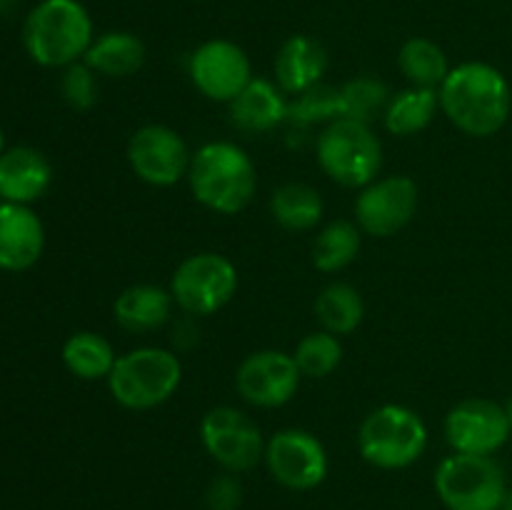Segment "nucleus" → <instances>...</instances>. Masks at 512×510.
<instances>
[{
    "mask_svg": "<svg viewBox=\"0 0 512 510\" xmlns=\"http://www.w3.org/2000/svg\"><path fill=\"white\" fill-rule=\"evenodd\" d=\"M440 113L468 138H493L512 113V88L503 70L483 60L450 68L438 88Z\"/></svg>",
    "mask_w": 512,
    "mask_h": 510,
    "instance_id": "obj_1",
    "label": "nucleus"
},
{
    "mask_svg": "<svg viewBox=\"0 0 512 510\" xmlns=\"http://www.w3.org/2000/svg\"><path fill=\"white\" fill-rule=\"evenodd\" d=\"M185 180L193 198L218 215L243 213L258 193V168L233 140H210L193 150Z\"/></svg>",
    "mask_w": 512,
    "mask_h": 510,
    "instance_id": "obj_2",
    "label": "nucleus"
},
{
    "mask_svg": "<svg viewBox=\"0 0 512 510\" xmlns=\"http://www.w3.org/2000/svg\"><path fill=\"white\" fill-rule=\"evenodd\" d=\"M93 40V18L80 0H40L23 23L25 53L40 68L80 63Z\"/></svg>",
    "mask_w": 512,
    "mask_h": 510,
    "instance_id": "obj_3",
    "label": "nucleus"
},
{
    "mask_svg": "<svg viewBox=\"0 0 512 510\" xmlns=\"http://www.w3.org/2000/svg\"><path fill=\"white\" fill-rule=\"evenodd\" d=\"M183 383L180 355L160 345H140L118 355L108 390L115 403L125 410L145 413L168 403Z\"/></svg>",
    "mask_w": 512,
    "mask_h": 510,
    "instance_id": "obj_4",
    "label": "nucleus"
},
{
    "mask_svg": "<svg viewBox=\"0 0 512 510\" xmlns=\"http://www.w3.org/2000/svg\"><path fill=\"white\" fill-rule=\"evenodd\" d=\"M428 425L418 410L385 403L370 410L358 428V453L378 470H405L428 450Z\"/></svg>",
    "mask_w": 512,
    "mask_h": 510,
    "instance_id": "obj_5",
    "label": "nucleus"
},
{
    "mask_svg": "<svg viewBox=\"0 0 512 510\" xmlns=\"http://www.w3.org/2000/svg\"><path fill=\"white\" fill-rule=\"evenodd\" d=\"M315 160L333 183L360 190L380 175L383 143L373 125L338 118L323 125L315 138Z\"/></svg>",
    "mask_w": 512,
    "mask_h": 510,
    "instance_id": "obj_6",
    "label": "nucleus"
},
{
    "mask_svg": "<svg viewBox=\"0 0 512 510\" xmlns=\"http://www.w3.org/2000/svg\"><path fill=\"white\" fill-rule=\"evenodd\" d=\"M240 275L233 260L223 253L200 250L178 263L170 275V295L175 308L188 318H208L220 313L238 295Z\"/></svg>",
    "mask_w": 512,
    "mask_h": 510,
    "instance_id": "obj_7",
    "label": "nucleus"
},
{
    "mask_svg": "<svg viewBox=\"0 0 512 510\" xmlns=\"http://www.w3.org/2000/svg\"><path fill=\"white\" fill-rule=\"evenodd\" d=\"M435 493L448 510H500L508 483L493 455L453 453L435 468Z\"/></svg>",
    "mask_w": 512,
    "mask_h": 510,
    "instance_id": "obj_8",
    "label": "nucleus"
},
{
    "mask_svg": "<svg viewBox=\"0 0 512 510\" xmlns=\"http://www.w3.org/2000/svg\"><path fill=\"white\" fill-rule=\"evenodd\" d=\"M205 453L225 473H250L265 458V435L258 420L235 405H215L205 410L198 425Z\"/></svg>",
    "mask_w": 512,
    "mask_h": 510,
    "instance_id": "obj_9",
    "label": "nucleus"
},
{
    "mask_svg": "<svg viewBox=\"0 0 512 510\" xmlns=\"http://www.w3.org/2000/svg\"><path fill=\"white\" fill-rule=\"evenodd\" d=\"M263 463L275 483L295 493H308L323 485L330 470L323 440L305 428L275 430L265 440Z\"/></svg>",
    "mask_w": 512,
    "mask_h": 510,
    "instance_id": "obj_10",
    "label": "nucleus"
},
{
    "mask_svg": "<svg viewBox=\"0 0 512 510\" xmlns=\"http://www.w3.org/2000/svg\"><path fill=\"white\" fill-rule=\"evenodd\" d=\"M193 150L183 135L163 123L140 125L125 145V160L140 183L150 188H173L188 178Z\"/></svg>",
    "mask_w": 512,
    "mask_h": 510,
    "instance_id": "obj_11",
    "label": "nucleus"
},
{
    "mask_svg": "<svg viewBox=\"0 0 512 510\" xmlns=\"http://www.w3.org/2000/svg\"><path fill=\"white\" fill-rule=\"evenodd\" d=\"M420 188L410 175H383L358 190L355 225L370 238H393L418 215Z\"/></svg>",
    "mask_w": 512,
    "mask_h": 510,
    "instance_id": "obj_12",
    "label": "nucleus"
},
{
    "mask_svg": "<svg viewBox=\"0 0 512 510\" xmlns=\"http://www.w3.org/2000/svg\"><path fill=\"white\" fill-rule=\"evenodd\" d=\"M188 75L193 88L210 103L230 105L245 85L255 78L253 63L238 43L228 38H213L200 43L190 53Z\"/></svg>",
    "mask_w": 512,
    "mask_h": 510,
    "instance_id": "obj_13",
    "label": "nucleus"
},
{
    "mask_svg": "<svg viewBox=\"0 0 512 510\" xmlns=\"http://www.w3.org/2000/svg\"><path fill=\"white\" fill-rule=\"evenodd\" d=\"M298 365L293 353L265 348L245 355L235 370V390L240 400L260 410H275L288 405L300 390Z\"/></svg>",
    "mask_w": 512,
    "mask_h": 510,
    "instance_id": "obj_14",
    "label": "nucleus"
},
{
    "mask_svg": "<svg viewBox=\"0 0 512 510\" xmlns=\"http://www.w3.org/2000/svg\"><path fill=\"white\" fill-rule=\"evenodd\" d=\"M443 433L453 453L495 455L510 440L512 430L505 405L490 398H465L448 410Z\"/></svg>",
    "mask_w": 512,
    "mask_h": 510,
    "instance_id": "obj_15",
    "label": "nucleus"
},
{
    "mask_svg": "<svg viewBox=\"0 0 512 510\" xmlns=\"http://www.w3.org/2000/svg\"><path fill=\"white\" fill-rule=\"evenodd\" d=\"M45 250V225L30 205L0 200V270L23 273Z\"/></svg>",
    "mask_w": 512,
    "mask_h": 510,
    "instance_id": "obj_16",
    "label": "nucleus"
},
{
    "mask_svg": "<svg viewBox=\"0 0 512 510\" xmlns=\"http://www.w3.org/2000/svg\"><path fill=\"white\" fill-rule=\"evenodd\" d=\"M328 50L313 35H290L273 60V80L290 98L308 93L323 83L328 73Z\"/></svg>",
    "mask_w": 512,
    "mask_h": 510,
    "instance_id": "obj_17",
    "label": "nucleus"
},
{
    "mask_svg": "<svg viewBox=\"0 0 512 510\" xmlns=\"http://www.w3.org/2000/svg\"><path fill=\"white\" fill-rule=\"evenodd\" d=\"M53 185V165L33 145H13L0 155V200L30 205Z\"/></svg>",
    "mask_w": 512,
    "mask_h": 510,
    "instance_id": "obj_18",
    "label": "nucleus"
},
{
    "mask_svg": "<svg viewBox=\"0 0 512 510\" xmlns=\"http://www.w3.org/2000/svg\"><path fill=\"white\" fill-rule=\"evenodd\" d=\"M290 100L275 80L253 78L243 93L228 105L230 123L250 135L270 133L288 120Z\"/></svg>",
    "mask_w": 512,
    "mask_h": 510,
    "instance_id": "obj_19",
    "label": "nucleus"
},
{
    "mask_svg": "<svg viewBox=\"0 0 512 510\" xmlns=\"http://www.w3.org/2000/svg\"><path fill=\"white\" fill-rule=\"evenodd\" d=\"M175 300L168 288L155 283H135L120 290L113 300V318L123 330L135 335L155 333L173 318Z\"/></svg>",
    "mask_w": 512,
    "mask_h": 510,
    "instance_id": "obj_20",
    "label": "nucleus"
},
{
    "mask_svg": "<svg viewBox=\"0 0 512 510\" xmlns=\"http://www.w3.org/2000/svg\"><path fill=\"white\" fill-rule=\"evenodd\" d=\"M83 60L103 78H130L145 65V43L130 30H108L95 35Z\"/></svg>",
    "mask_w": 512,
    "mask_h": 510,
    "instance_id": "obj_21",
    "label": "nucleus"
},
{
    "mask_svg": "<svg viewBox=\"0 0 512 510\" xmlns=\"http://www.w3.org/2000/svg\"><path fill=\"white\" fill-rule=\"evenodd\" d=\"M270 218L290 233H310L323 223L325 200L318 188L308 183H283L268 200Z\"/></svg>",
    "mask_w": 512,
    "mask_h": 510,
    "instance_id": "obj_22",
    "label": "nucleus"
},
{
    "mask_svg": "<svg viewBox=\"0 0 512 510\" xmlns=\"http://www.w3.org/2000/svg\"><path fill=\"white\" fill-rule=\"evenodd\" d=\"M438 113V90L408 85V88L390 95L388 108H385L383 113V125L390 135H395V138H413V135L423 133V130L433 123Z\"/></svg>",
    "mask_w": 512,
    "mask_h": 510,
    "instance_id": "obj_23",
    "label": "nucleus"
},
{
    "mask_svg": "<svg viewBox=\"0 0 512 510\" xmlns=\"http://www.w3.org/2000/svg\"><path fill=\"white\" fill-rule=\"evenodd\" d=\"M60 358L70 375L85 383H95V380H108L118 353L105 335L95 330H78L63 343Z\"/></svg>",
    "mask_w": 512,
    "mask_h": 510,
    "instance_id": "obj_24",
    "label": "nucleus"
},
{
    "mask_svg": "<svg viewBox=\"0 0 512 510\" xmlns=\"http://www.w3.org/2000/svg\"><path fill=\"white\" fill-rule=\"evenodd\" d=\"M313 313L320 328L343 338V335L355 333L363 325L365 300L355 285L345 283V280H333L318 293Z\"/></svg>",
    "mask_w": 512,
    "mask_h": 510,
    "instance_id": "obj_25",
    "label": "nucleus"
},
{
    "mask_svg": "<svg viewBox=\"0 0 512 510\" xmlns=\"http://www.w3.org/2000/svg\"><path fill=\"white\" fill-rule=\"evenodd\" d=\"M363 248V230L355 220H330L313 240V268L325 275L345 270L358 260Z\"/></svg>",
    "mask_w": 512,
    "mask_h": 510,
    "instance_id": "obj_26",
    "label": "nucleus"
},
{
    "mask_svg": "<svg viewBox=\"0 0 512 510\" xmlns=\"http://www.w3.org/2000/svg\"><path fill=\"white\" fill-rule=\"evenodd\" d=\"M398 68L408 85L415 88L438 90L450 73V63L445 50L435 40L415 35L408 38L398 50Z\"/></svg>",
    "mask_w": 512,
    "mask_h": 510,
    "instance_id": "obj_27",
    "label": "nucleus"
},
{
    "mask_svg": "<svg viewBox=\"0 0 512 510\" xmlns=\"http://www.w3.org/2000/svg\"><path fill=\"white\" fill-rule=\"evenodd\" d=\"M390 95L393 93L388 85L375 75H355L338 88L340 118L373 125L375 120L383 118Z\"/></svg>",
    "mask_w": 512,
    "mask_h": 510,
    "instance_id": "obj_28",
    "label": "nucleus"
},
{
    "mask_svg": "<svg viewBox=\"0 0 512 510\" xmlns=\"http://www.w3.org/2000/svg\"><path fill=\"white\" fill-rule=\"evenodd\" d=\"M343 353L345 350L338 335L320 328L298 340V345L293 350V360L303 378L323 380L340 368Z\"/></svg>",
    "mask_w": 512,
    "mask_h": 510,
    "instance_id": "obj_29",
    "label": "nucleus"
},
{
    "mask_svg": "<svg viewBox=\"0 0 512 510\" xmlns=\"http://www.w3.org/2000/svg\"><path fill=\"white\" fill-rule=\"evenodd\" d=\"M338 118H340L338 88H328V85L320 83L318 88L308 90V93L290 100L288 120H285V125H290L293 130H308L313 128V125H328Z\"/></svg>",
    "mask_w": 512,
    "mask_h": 510,
    "instance_id": "obj_30",
    "label": "nucleus"
},
{
    "mask_svg": "<svg viewBox=\"0 0 512 510\" xmlns=\"http://www.w3.org/2000/svg\"><path fill=\"white\" fill-rule=\"evenodd\" d=\"M58 90L68 108L78 110V113H88L98 105L100 98L98 73L85 60L68 65V68L60 70Z\"/></svg>",
    "mask_w": 512,
    "mask_h": 510,
    "instance_id": "obj_31",
    "label": "nucleus"
},
{
    "mask_svg": "<svg viewBox=\"0 0 512 510\" xmlns=\"http://www.w3.org/2000/svg\"><path fill=\"white\" fill-rule=\"evenodd\" d=\"M243 505V483L235 473H220L205 488V508L208 510H240Z\"/></svg>",
    "mask_w": 512,
    "mask_h": 510,
    "instance_id": "obj_32",
    "label": "nucleus"
},
{
    "mask_svg": "<svg viewBox=\"0 0 512 510\" xmlns=\"http://www.w3.org/2000/svg\"><path fill=\"white\" fill-rule=\"evenodd\" d=\"M15 3H18V0H0V15H8L10 10L15 8Z\"/></svg>",
    "mask_w": 512,
    "mask_h": 510,
    "instance_id": "obj_33",
    "label": "nucleus"
},
{
    "mask_svg": "<svg viewBox=\"0 0 512 510\" xmlns=\"http://www.w3.org/2000/svg\"><path fill=\"white\" fill-rule=\"evenodd\" d=\"M500 510H512V490H508V495H505L503 505H500Z\"/></svg>",
    "mask_w": 512,
    "mask_h": 510,
    "instance_id": "obj_34",
    "label": "nucleus"
},
{
    "mask_svg": "<svg viewBox=\"0 0 512 510\" xmlns=\"http://www.w3.org/2000/svg\"><path fill=\"white\" fill-rule=\"evenodd\" d=\"M505 413H508V423H510V430H512V393H510L508 403H505Z\"/></svg>",
    "mask_w": 512,
    "mask_h": 510,
    "instance_id": "obj_35",
    "label": "nucleus"
},
{
    "mask_svg": "<svg viewBox=\"0 0 512 510\" xmlns=\"http://www.w3.org/2000/svg\"><path fill=\"white\" fill-rule=\"evenodd\" d=\"M3 150H5V133L3 128H0V155H3Z\"/></svg>",
    "mask_w": 512,
    "mask_h": 510,
    "instance_id": "obj_36",
    "label": "nucleus"
}]
</instances>
